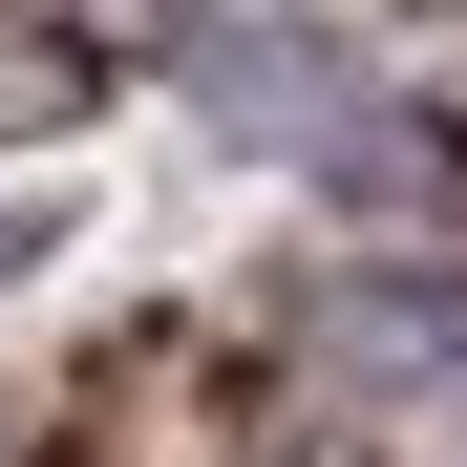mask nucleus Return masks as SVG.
I'll list each match as a JSON object with an SVG mask.
<instances>
[{
  "label": "nucleus",
  "mask_w": 467,
  "mask_h": 467,
  "mask_svg": "<svg viewBox=\"0 0 467 467\" xmlns=\"http://www.w3.org/2000/svg\"><path fill=\"white\" fill-rule=\"evenodd\" d=\"M319 361H340V382H446V361H467V276H446V255L319 276Z\"/></svg>",
  "instance_id": "1"
},
{
  "label": "nucleus",
  "mask_w": 467,
  "mask_h": 467,
  "mask_svg": "<svg viewBox=\"0 0 467 467\" xmlns=\"http://www.w3.org/2000/svg\"><path fill=\"white\" fill-rule=\"evenodd\" d=\"M171 64H192L213 107H255V128H319V107L361 86V43H340V22H171Z\"/></svg>",
  "instance_id": "2"
}]
</instances>
